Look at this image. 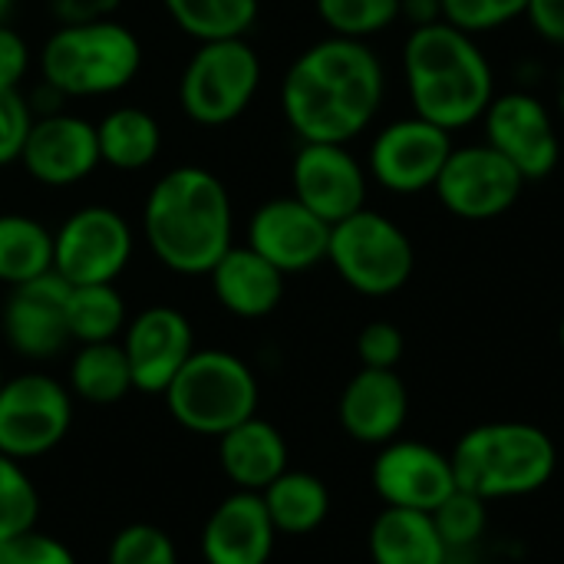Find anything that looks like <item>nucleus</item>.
Segmentation results:
<instances>
[{
	"instance_id": "nucleus-14",
	"label": "nucleus",
	"mask_w": 564,
	"mask_h": 564,
	"mask_svg": "<svg viewBox=\"0 0 564 564\" xmlns=\"http://www.w3.org/2000/svg\"><path fill=\"white\" fill-rule=\"evenodd\" d=\"M370 172L344 142H301L291 162V195L327 225L367 208Z\"/></svg>"
},
{
	"instance_id": "nucleus-7",
	"label": "nucleus",
	"mask_w": 564,
	"mask_h": 564,
	"mask_svg": "<svg viewBox=\"0 0 564 564\" xmlns=\"http://www.w3.org/2000/svg\"><path fill=\"white\" fill-rule=\"evenodd\" d=\"M327 261L350 291L364 297H390L410 284L416 251L410 235L393 218L360 208L357 215L330 225Z\"/></svg>"
},
{
	"instance_id": "nucleus-21",
	"label": "nucleus",
	"mask_w": 564,
	"mask_h": 564,
	"mask_svg": "<svg viewBox=\"0 0 564 564\" xmlns=\"http://www.w3.org/2000/svg\"><path fill=\"white\" fill-rule=\"evenodd\" d=\"M274 535L261 492H235L205 522L202 555L208 564H268Z\"/></svg>"
},
{
	"instance_id": "nucleus-36",
	"label": "nucleus",
	"mask_w": 564,
	"mask_h": 564,
	"mask_svg": "<svg viewBox=\"0 0 564 564\" xmlns=\"http://www.w3.org/2000/svg\"><path fill=\"white\" fill-rule=\"evenodd\" d=\"M403 347H406V340H403L400 327L390 321H373L357 337V357L370 370H397Z\"/></svg>"
},
{
	"instance_id": "nucleus-17",
	"label": "nucleus",
	"mask_w": 564,
	"mask_h": 564,
	"mask_svg": "<svg viewBox=\"0 0 564 564\" xmlns=\"http://www.w3.org/2000/svg\"><path fill=\"white\" fill-rule=\"evenodd\" d=\"M122 350L132 370V390L165 393L175 373L195 354V334L178 307L155 304L126 324Z\"/></svg>"
},
{
	"instance_id": "nucleus-2",
	"label": "nucleus",
	"mask_w": 564,
	"mask_h": 564,
	"mask_svg": "<svg viewBox=\"0 0 564 564\" xmlns=\"http://www.w3.org/2000/svg\"><path fill=\"white\" fill-rule=\"evenodd\" d=\"M142 238L162 268L202 278L235 245V208L225 182L202 165L169 169L145 195Z\"/></svg>"
},
{
	"instance_id": "nucleus-37",
	"label": "nucleus",
	"mask_w": 564,
	"mask_h": 564,
	"mask_svg": "<svg viewBox=\"0 0 564 564\" xmlns=\"http://www.w3.org/2000/svg\"><path fill=\"white\" fill-rule=\"evenodd\" d=\"M10 564H76L73 562V552L50 539V535H36V532H26L20 539L10 542Z\"/></svg>"
},
{
	"instance_id": "nucleus-43",
	"label": "nucleus",
	"mask_w": 564,
	"mask_h": 564,
	"mask_svg": "<svg viewBox=\"0 0 564 564\" xmlns=\"http://www.w3.org/2000/svg\"><path fill=\"white\" fill-rule=\"evenodd\" d=\"M10 10H13V0H0V23H7Z\"/></svg>"
},
{
	"instance_id": "nucleus-47",
	"label": "nucleus",
	"mask_w": 564,
	"mask_h": 564,
	"mask_svg": "<svg viewBox=\"0 0 564 564\" xmlns=\"http://www.w3.org/2000/svg\"><path fill=\"white\" fill-rule=\"evenodd\" d=\"M0 387H3V373H0Z\"/></svg>"
},
{
	"instance_id": "nucleus-13",
	"label": "nucleus",
	"mask_w": 564,
	"mask_h": 564,
	"mask_svg": "<svg viewBox=\"0 0 564 564\" xmlns=\"http://www.w3.org/2000/svg\"><path fill=\"white\" fill-rule=\"evenodd\" d=\"M486 139L499 155H506L525 182H542L558 169L562 139L552 109L529 89L496 93L482 116Z\"/></svg>"
},
{
	"instance_id": "nucleus-34",
	"label": "nucleus",
	"mask_w": 564,
	"mask_h": 564,
	"mask_svg": "<svg viewBox=\"0 0 564 564\" xmlns=\"http://www.w3.org/2000/svg\"><path fill=\"white\" fill-rule=\"evenodd\" d=\"M443 20L469 36H482L492 30H502L525 17L529 0H440Z\"/></svg>"
},
{
	"instance_id": "nucleus-33",
	"label": "nucleus",
	"mask_w": 564,
	"mask_h": 564,
	"mask_svg": "<svg viewBox=\"0 0 564 564\" xmlns=\"http://www.w3.org/2000/svg\"><path fill=\"white\" fill-rule=\"evenodd\" d=\"M36 512H40V499L30 476L17 459L0 453V539L13 542L33 532Z\"/></svg>"
},
{
	"instance_id": "nucleus-12",
	"label": "nucleus",
	"mask_w": 564,
	"mask_h": 564,
	"mask_svg": "<svg viewBox=\"0 0 564 564\" xmlns=\"http://www.w3.org/2000/svg\"><path fill=\"white\" fill-rule=\"evenodd\" d=\"M73 423V400L53 377L23 373L0 387V453L33 459L63 443Z\"/></svg>"
},
{
	"instance_id": "nucleus-27",
	"label": "nucleus",
	"mask_w": 564,
	"mask_h": 564,
	"mask_svg": "<svg viewBox=\"0 0 564 564\" xmlns=\"http://www.w3.org/2000/svg\"><path fill=\"white\" fill-rule=\"evenodd\" d=\"M53 271V231L17 212H0V281L17 288Z\"/></svg>"
},
{
	"instance_id": "nucleus-25",
	"label": "nucleus",
	"mask_w": 564,
	"mask_h": 564,
	"mask_svg": "<svg viewBox=\"0 0 564 564\" xmlns=\"http://www.w3.org/2000/svg\"><path fill=\"white\" fill-rule=\"evenodd\" d=\"M99 162L119 172H142L162 152V126L142 106H119L96 122Z\"/></svg>"
},
{
	"instance_id": "nucleus-9",
	"label": "nucleus",
	"mask_w": 564,
	"mask_h": 564,
	"mask_svg": "<svg viewBox=\"0 0 564 564\" xmlns=\"http://www.w3.org/2000/svg\"><path fill=\"white\" fill-rule=\"evenodd\" d=\"M525 178L519 169L499 155L489 142L453 145L433 192L453 218L463 221H492L512 212L522 198Z\"/></svg>"
},
{
	"instance_id": "nucleus-10",
	"label": "nucleus",
	"mask_w": 564,
	"mask_h": 564,
	"mask_svg": "<svg viewBox=\"0 0 564 564\" xmlns=\"http://www.w3.org/2000/svg\"><path fill=\"white\" fill-rule=\"evenodd\" d=\"M132 258V228L109 205H83L53 231V271L79 284H112Z\"/></svg>"
},
{
	"instance_id": "nucleus-11",
	"label": "nucleus",
	"mask_w": 564,
	"mask_h": 564,
	"mask_svg": "<svg viewBox=\"0 0 564 564\" xmlns=\"http://www.w3.org/2000/svg\"><path fill=\"white\" fill-rule=\"evenodd\" d=\"M453 152V132L423 119L403 116L387 122L367 152L370 178L393 195H420L430 192Z\"/></svg>"
},
{
	"instance_id": "nucleus-39",
	"label": "nucleus",
	"mask_w": 564,
	"mask_h": 564,
	"mask_svg": "<svg viewBox=\"0 0 564 564\" xmlns=\"http://www.w3.org/2000/svg\"><path fill=\"white\" fill-rule=\"evenodd\" d=\"M119 7H122V0H46V10L59 26H83V23L112 20V13Z\"/></svg>"
},
{
	"instance_id": "nucleus-8",
	"label": "nucleus",
	"mask_w": 564,
	"mask_h": 564,
	"mask_svg": "<svg viewBox=\"0 0 564 564\" xmlns=\"http://www.w3.org/2000/svg\"><path fill=\"white\" fill-rule=\"evenodd\" d=\"M261 86V56L248 43L238 40H212L198 43L192 59L178 76V106L182 112L205 129L228 126L248 112Z\"/></svg>"
},
{
	"instance_id": "nucleus-26",
	"label": "nucleus",
	"mask_w": 564,
	"mask_h": 564,
	"mask_svg": "<svg viewBox=\"0 0 564 564\" xmlns=\"http://www.w3.org/2000/svg\"><path fill=\"white\" fill-rule=\"evenodd\" d=\"M264 509L278 532L284 535H307L324 525L330 512V492L327 486L311 473L284 469L264 492Z\"/></svg>"
},
{
	"instance_id": "nucleus-31",
	"label": "nucleus",
	"mask_w": 564,
	"mask_h": 564,
	"mask_svg": "<svg viewBox=\"0 0 564 564\" xmlns=\"http://www.w3.org/2000/svg\"><path fill=\"white\" fill-rule=\"evenodd\" d=\"M403 0H314L321 23L334 36L370 40L400 20Z\"/></svg>"
},
{
	"instance_id": "nucleus-46",
	"label": "nucleus",
	"mask_w": 564,
	"mask_h": 564,
	"mask_svg": "<svg viewBox=\"0 0 564 564\" xmlns=\"http://www.w3.org/2000/svg\"><path fill=\"white\" fill-rule=\"evenodd\" d=\"M159 564H178L175 558H165V562H159Z\"/></svg>"
},
{
	"instance_id": "nucleus-22",
	"label": "nucleus",
	"mask_w": 564,
	"mask_h": 564,
	"mask_svg": "<svg viewBox=\"0 0 564 564\" xmlns=\"http://www.w3.org/2000/svg\"><path fill=\"white\" fill-rule=\"evenodd\" d=\"M212 291L218 304L245 321L268 317L284 297V278L268 258L248 245H231L212 268Z\"/></svg>"
},
{
	"instance_id": "nucleus-29",
	"label": "nucleus",
	"mask_w": 564,
	"mask_h": 564,
	"mask_svg": "<svg viewBox=\"0 0 564 564\" xmlns=\"http://www.w3.org/2000/svg\"><path fill=\"white\" fill-rule=\"evenodd\" d=\"M69 387L79 393L86 403H116L132 390V370L126 360L122 344L106 340V344H83V350L73 357L69 367Z\"/></svg>"
},
{
	"instance_id": "nucleus-15",
	"label": "nucleus",
	"mask_w": 564,
	"mask_h": 564,
	"mask_svg": "<svg viewBox=\"0 0 564 564\" xmlns=\"http://www.w3.org/2000/svg\"><path fill=\"white\" fill-rule=\"evenodd\" d=\"M373 492L390 509H416L436 512L443 499H449L456 486L453 459L416 440H393L380 446L370 469Z\"/></svg>"
},
{
	"instance_id": "nucleus-28",
	"label": "nucleus",
	"mask_w": 564,
	"mask_h": 564,
	"mask_svg": "<svg viewBox=\"0 0 564 564\" xmlns=\"http://www.w3.org/2000/svg\"><path fill=\"white\" fill-rule=\"evenodd\" d=\"M162 3L172 23L198 43L248 36L261 10V0H162Z\"/></svg>"
},
{
	"instance_id": "nucleus-23",
	"label": "nucleus",
	"mask_w": 564,
	"mask_h": 564,
	"mask_svg": "<svg viewBox=\"0 0 564 564\" xmlns=\"http://www.w3.org/2000/svg\"><path fill=\"white\" fill-rule=\"evenodd\" d=\"M218 459L241 492H264L288 469V443L271 423L251 416L218 436Z\"/></svg>"
},
{
	"instance_id": "nucleus-20",
	"label": "nucleus",
	"mask_w": 564,
	"mask_h": 564,
	"mask_svg": "<svg viewBox=\"0 0 564 564\" xmlns=\"http://www.w3.org/2000/svg\"><path fill=\"white\" fill-rule=\"evenodd\" d=\"M410 416V393L397 370H370L350 377L340 393V426L364 446L393 443Z\"/></svg>"
},
{
	"instance_id": "nucleus-24",
	"label": "nucleus",
	"mask_w": 564,
	"mask_h": 564,
	"mask_svg": "<svg viewBox=\"0 0 564 564\" xmlns=\"http://www.w3.org/2000/svg\"><path fill=\"white\" fill-rule=\"evenodd\" d=\"M367 542L373 564H449L453 558L443 535L436 532L433 516L416 509L383 506L370 525Z\"/></svg>"
},
{
	"instance_id": "nucleus-32",
	"label": "nucleus",
	"mask_w": 564,
	"mask_h": 564,
	"mask_svg": "<svg viewBox=\"0 0 564 564\" xmlns=\"http://www.w3.org/2000/svg\"><path fill=\"white\" fill-rule=\"evenodd\" d=\"M433 522H436V532L443 535V542H446V549L453 555L466 552L489 529V502L473 496V492H466V489H456L449 499H443L436 506Z\"/></svg>"
},
{
	"instance_id": "nucleus-19",
	"label": "nucleus",
	"mask_w": 564,
	"mask_h": 564,
	"mask_svg": "<svg viewBox=\"0 0 564 564\" xmlns=\"http://www.w3.org/2000/svg\"><path fill=\"white\" fill-rule=\"evenodd\" d=\"M66 297L69 284L56 271L10 288L0 317L7 344L30 360H46L59 354L73 340L66 324Z\"/></svg>"
},
{
	"instance_id": "nucleus-16",
	"label": "nucleus",
	"mask_w": 564,
	"mask_h": 564,
	"mask_svg": "<svg viewBox=\"0 0 564 564\" xmlns=\"http://www.w3.org/2000/svg\"><path fill=\"white\" fill-rule=\"evenodd\" d=\"M245 245L268 258L281 274H304L327 261L330 225L294 195H281L251 212Z\"/></svg>"
},
{
	"instance_id": "nucleus-5",
	"label": "nucleus",
	"mask_w": 564,
	"mask_h": 564,
	"mask_svg": "<svg viewBox=\"0 0 564 564\" xmlns=\"http://www.w3.org/2000/svg\"><path fill=\"white\" fill-rule=\"evenodd\" d=\"M139 66L142 43L119 20L56 26L40 46L43 86L73 99L112 96L139 76Z\"/></svg>"
},
{
	"instance_id": "nucleus-6",
	"label": "nucleus",
	"mask_w": 564,
	"mask_h": 564,
	"mask_svg": "<svg viewBox=\"0 0 564 564\" xmlns=\"http://www.w3.org/2000/svg\"><path fill=\"white\" fill-rule=\"evenodd\" d=\"M169 413L192 433L225 436L258 410V380L228 350H195L162 393Z\"/></svg>"
},
{
	"instance_id": "nucleus-38",
	"label": "nucleus",
	"mask_w": 564,
	"mask_h": 564,
	"mask_svg": "<svg viewBox=\"0 0 564 564\" xmlns=\"http://www.w3.org/2000/svg\"><path fill=\"white\" fill-rule=\"evenodd\" d=\"M30 69V43L7 23H0V89H20Z\"/></svg>"
},
{
	"instance_id": "nucleus-3",
	"label": "nucleus",
	"mask_w": 564,
	"mask_h": 564,
	"mask_svg": "<svg viewBox=\"0 0 564 564\" xmlns=\"http://www.w3.org/2000/svg\"><path fill=\"white\" fill-rule=\"evenodd\" d=\"M403 79L413 112L449 132L482 122L496 99V69L479 40L446 20L410 30L403 43Z\"/></svg>"
},
{
	"instance_id": "nucleus-18",
	"label": "nucleus",
	"mask_w": 564,
	"mask_h": 564,
	"mask_svg": "<svg viewBox=\"0 0 564 564\" xmlns=\"http://www.w3.org/2000/svg\"><path fill=\"white\" fill-rule=\"evenodd\" d=\"M20 165L46 188H69L83 182L99 165L96 126L73 112H46L33 119Z\"/></svg>"
},
{
	"instance_id": "nucleus-35",
	"label": "nucleus",
	"mask_w": 564,
	"mask_h": 564,
	"mask_svg": "<svg viewBox=\"0 0 564 564\" xmlns=\"http://www.w3.org/2000/svg\"><path fill=\"white\" fill-rule=\"evenodd\" d=\"M33 119L36 116L20 89H0V169L20 162Z\"/></svg>"
},
{
	"instance_id": "nucleus-41",
	"label": "nucleus",
	"mask_w": 564,
	"mask_h": 564,
	"mask_svg": "<svg viewBox=\"0 0 564 564\" xmlns=\"http://www.w3.org/2000/svg\"><path fill=\"white\" fill-rule=\"evenodd\" d=\"M400 20H410V30L440 23L443 20V3L440 0H403L400 3Z\"/></svg>"
},
{
	"instance_id": "nucleus-4",
	"label": "nucleus",
	"mask_w": 564,
	"mask_h": 564,
	"mask_svg": "<svg viewBox=\"0 0 564 564\" xmlns=\"http://www.w3.org/2000/svg\"><path fill=\"white\" fill-rule=\"evenodd\" d=\"M456 486L486 499H522L549 486L558 449L542 426L482 423L473 426L449 453Z\"/></svg>"
},
{
	"instance_id": "nucleus-30",
	"label": "nucleus",
	"mask_w": 564,
	"mask_h": 564,
	"mask_svg": "<svg viewBox=\"0 0 564 564\" xmlns=\"http://www.w3.org/2000/svg\"><path fill=\"white\" fill-rule=\"evenodd\" d=\"M69 337L79 344H106L126 330V301L112 284H69L66 297Z\"/></svg>"
},
{
	"instance_id": "nucleus-40",
	"label": "nucleus",
	"mask_w": 564,
	"mask_h": 564,
	"mask_svg": "<svg viewBox=\"0 0 564 564\" xmlns=\"http://www.w3.org/2000/svg\"><path fill=\"white\" fill-rule=\"evenodd\" d=\"M529 26L552 46H564V0H529Z\"/></svg>"
},
{
	"instance_id": "nucleus-42",
	"label": "nucleus",
	"mask_w": 564,
	"mask_h": 564,
	"mask_svg": "<svg viewBox=\"0 0 564 564\" xmlns=\"http://www.w3.org/2000/svg\"><path fill=\"white\" fill-rule=\"evenodd\" d=\"M555 109H558V116L564 119V69L558 73V83H555Z\"/></svg>"
},
{
	"instance_id": "nucleus-45",
	"label": "nucleus",
	"mask_w": 564,
	"mask_h": 564,
	"mask_svg": "<svg viewBox=\"0 0 564 564\" xmlns=\"http://www.w3.org/2000/svg\"><path fill=\"white\" fill-rule=\"evenodd\" d=\"M558 344H562V350H564V317H562V324H558Z\"/></svg>"
},
{
	"instance_id": "nucleus-1",
	"label": "nucleus",
	"mask_w": 564,
	"mask_h": 564,
	"mask_svg": "<svg viewBox=\"0 0 564 564\" xmlns=\"http://www.w3.org/2000/svg\"><path fill=\"white\" fill-rule=\"evenodd\" d=\"M387 73L367 40L324 36L288 66L281 112L301 142H354L383 106Z\"/></svg>"
},
{
	"instance_id": "nucleus-44",
	"label": "nucleus",
	"mask_w": 564,
	"mask_h": 564,
	"mask_svg": "<svg viewBox=\"0 0 564 564\" xmlns=\"http://www.w3.org/2000/svg\"><path fill=\"white\" fill-rule=\"evenodd\" d=\"M0 564H10V542L0 539Z\"/></svg>"
}]
</instances>
